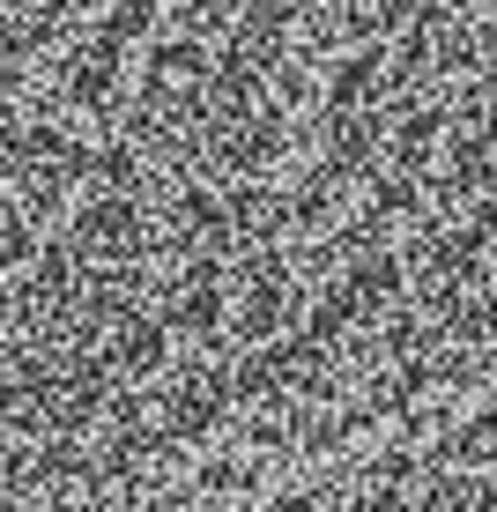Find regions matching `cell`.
Returning <instances> with one entry per match:
<instances>
[{"label":"cell","instance_id":"cell-1","mask_svg":"<svg viewBox=\"0 0 497 512\" xmlns=\"http://www.w3.org/2000/svg\"><path fill=\"white\" fill-rule=\"evenodd\" d=\"M268 0H0V431L149 401Z\"/></svg>","mask_w":497,"mask_h":512}]
</instances>
